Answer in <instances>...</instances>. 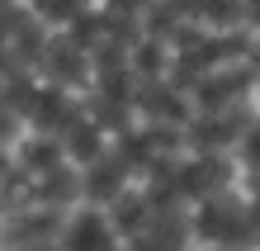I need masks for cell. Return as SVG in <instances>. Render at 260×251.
<instances>
[{"mask_svg":"<svg viewBox=\"0 0 260 251\" xmlns=\"http://www.w3.org/2000/svg\"><path fill=\"white\" fill-rule=\"evenodd\" d=\"M48 29H71L90 14V0H24Z\"/></svg>","mask_w":260,"mask_h":251,"instance_id":"7a4b0ae2","label":"cell"},{"mask_svg":"<svg viewBox=\"0 0 260 251\" xmlns=\"http://www.w3.org/2000/svg\"><path fill=\"white\" fill-rule=\"evenodd\" d=\"M10 251H62L57 242H48V246H10Z\"/></svg>","mask_w":260,"mask_h":251,"instance_id":"3957f363","label":"cell"},{"mask_svg":"<svg viewBox=\"0 0 260 251\" xmlns=\"http://www.w3.org/2000/svg\"><path fill=\"white\" fill-rule=\"evenodd\" d=\"M57 246H62V251H128L118 223L109 218V209H100V204H81V209H71Z\"/></svg>","mask_w":260,"mask_h":251,"instance_id":"6da1fadb","label":"cell"}]
</instances>
